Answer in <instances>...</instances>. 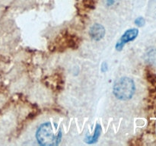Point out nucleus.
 Segmentation results:
<instances>
[{
	"instance_id": "f257e3e1",
	"label": "nucleus",
	"mask_w": 156,
	"mask_h": 146,
	"mask_svg": "<svg viewBox=\"0 0 156 146\" xmlns=\"http://www.w3.org/2000/svg\"><path fill=\"white\" fill-rule=\"evenodd\" d=\"M36 138L41 145H57L60 142L62 132L56 123H44L38 128Z\"/></svg>"
},
{
	"instance_id": "f03ea898",
	"label": "nucleus",
	"mask_w": 156,
	"mask_h": 146,
	"mask_svg": "<svg viewBox=\"0 0 156 146\" xmlns=\"http://www.w3.org/2000/svg\"><path fill=\"white\" fill-rule=\"evenodd\" d=\"M136 91L134 82L127 77H122L114 83L113 92L119 100H127L133 97Z\"/></svg>"
},
{
	"instance_id": "7ed1b4c3",
	"label": "nucleus",
	"mask_w": 156,
	"mask_h": 146,
	"mask_svg": "<svg viewBox=\"0 0 156 146\" xmlns=\"http://www.w3.org/2000/svg\"><path fill=\"white\" fill-rule=\"evenodd\" d=\"M79 39L76 36L70 34L67 31H64L56 38L53 43V47H50V50L58 51L69 48L76 50L77 47H79Z\"/></svg>"
},
{
	"instance_id": "20e7f679",
	"label": "nucleus",
	"mask_w": 156,
	"mask_h": 146,
	"mask_svg": "<svg viewBox=\"0 0 156 146\" xmlns=\"http://www.w3.org/2000/svg\"><path fill=\"white\" fill-rule=\"evenodd\" d=\"M139 34V30L137 28H132L129 29V30H126L124 33L123 34V36H121V38L120 39V40L118 41V43L116 45V49L117 50H121L123 49V47H124V45L127 43L130 42V41L134 40L136 38V36Z\"/></svg>"
},
{
	"instance_id": "39448f33",
	"label": "nucleus",
	"mask_w": 156,
	"mask_h": 146,
	"mask_svg": "<svg viewBox=\"0 0 156 146\" xmlns=\"http://www.w3.org/2000/svg\"><path fill=\"white\" fill-rule=\"evenodd\" d=\"M89 35L94 40L99 41L105 36V29L101 24H94L90 28Z\"/></svg>"
},
{
	"instance_id": "423d86ee",
	"label": "nucleus",
	"mask_w": 156,
	"mask_h": 146,
	"mask_svg": "<svg viewBox=\"0 0 156 146\" xmlns=\"http://www.w3.org/2000/svg\"><path fill=\"white\" fill-rule=\"evenodd\" d=\"M146 60L150 65L156 66V48L148 50L146 53Z\"/></svg>"
},
{
	"instance_id": "0eeeda50",
	"label": "nucleus",
	"mask_w": 156,
	"mask_h": 146,
	"mask_svg": "<svg viewBox=\"0 0 156 146\" xmlns=\"http://www.w3.org/2000/svg\"><path fill=\"white\" fill-rule=\"evenodd\" d=\"M101 133V127L99 124H98L96 126V129H95V132H94V135H93L92 137H87L85 138V141H86L88 144H93V143L96 142L98 141V137L100 136Z\"/></svg>"
},
{
	"instance_id": "6e6552de",
	"label": "nucleus",
	"mask_w": 156,
	"mask_h": 146,
	"mask_svg": "<svg viewBox=\"0 0 156 146\" xmlns=\"http://www.w3.org/2000/svg\"><path fill=\"white\" fill-rule=\"evenodd\" d=\"M135 24L137 26H139V27H143L145 25V24H146V21H145V19L143 18L140 17V18H136L135 20Z\"/></svg>"
},
{
	"instance_id": "1a4fd4ad",
	"label": "nucleus",
	"mask_w": 156,
	"mask_h": 146,
	"mask_svg": "<svg viewBox=\"0 0 156 146\" xmlns=\"http://www.w3.org/2000/svg\"><path fill=\"white\" fill-rule=\"evenodd\" d=\"M108 69V65L107 64V62H103L101 65V71L103 72H106Z\"/></svg>"
}]
</instances>
